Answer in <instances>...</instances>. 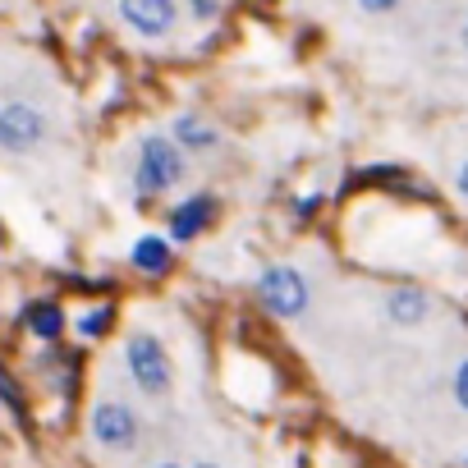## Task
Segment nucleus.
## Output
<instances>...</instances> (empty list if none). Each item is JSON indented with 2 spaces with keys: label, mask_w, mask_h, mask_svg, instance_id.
Instances as JSON below:
<instances>
[{
  "label": "nucleus",
  "mask_w": 468,
  "mask_h": 468,
  "mask_svg": "<svg viewBox=\"0 0 468 468\" xmlns=\"http://www.w3.org/2000/svg\"><path fill=\"white\" fill-rule=\"evenodd\" d=\"M188 152L175 143V138H147L143 147H138V165H133V188L143 193V197H156V193H170V188H179L184 184V175H188V161H184Z\"/></svg>",
  "instance_id": "f257e3e1"
},
{
  "label": "nucleus",
  "mask_w": 468,
  "mask_h": 468,
  "mask_svg": "<svg viewBox=\"0 0 468 468\" xmlns=\"http://www.w3.org/2000/svg\"><path fill=\"white\" fill-rule=\"evenodd\" d=\"M124 363H129V377L143 395H165L170 390V354L152 331H133L124 340Z\"/></svg>",
  "instance_id": "f03ea898"
},
{
  "label": "nucleus",
  "mask_w": 468,
  "mask_h": 468,
  "mask_svg": "<svg viewBox=\"0 0 468 468\" xmlns=\"http://www.w3.org/2000/svg\"><path fill=\"white\" fill-rule=\"evenodd\" d=\"M258 299H262V308H267L271 317L294 322V317L308 313V281H303V271H294V267H267V271L258 276Z\"/></svg>",
  "instance_id": "7ed1b4c3"
},
{
  "label": "nucleus",
  "mask_w": 468,
  "mask_h": 468,
  "mask_svg": "<svg viewBox=\"0 0 468 468\" xmlns=\"http://www.w3.org/2000/svg\"><path fill=\"white\" fill-rule=\"evenodd\" d=\"M88 427H92V441L101 450H115V454H129L138 445V436H143V422H138V413L124 399H97Z\"/></svg>",
  "instance_id": "20e7f679"
},
{
  "label": "nucleus",
  "mask_w": 468,
  "mask_h": 468,
  "mask_svg": "<svg viewBox=\"0 0 468 468\" xmlns=\"http://www.w3.org/2000/svg\"><path fill=\"white\" fill-rule=\"evenodd\" d=\"M47 143V115L28 101H5L0 106V147L5 152H33Z\"/></svg>",
  "instance_id": "39448f33"
},
{
  "label": "nucleus",
  "mask_w": 468,
  "mask_h": 468,
  "mask_svg": "<svg viewBox=\"0 0 468 468\" xmlns=\"http://www.w3.org/2000/svg\"><path fill=\"white\" fill-rule=\"evenodd\" d=\"M120 15L138 37H165L179 19L175 0H120Z\"/></svg>",
  "instance_id": "423d86ee"
},
{
  "label": "nucleus",
  "mask_w": 468,
  "mask_h": 468,
  "mask_svg": "<svg viewBox=\"0 0 468 468\" xmlns=\"http://www.w3.org/2000/svg\"><path fill=\"white\" fill-rule=\"evenodd\" d=\"M211 216H216V197L211 193H193V197H184L170 211V234L179 244H188V239H197V234L211 225Z\"/></svg>",
  "instance_id": "0eeeda50"
},
{
  "label": "nucleus",
  "mask_w": 468,
  "mask_h": 468,
  "mask_svg": "<svg viewBox=\"0 0 468 468\" xmlns=\"http://www.w3.org/2000/svg\"><path fill=\"white\" fill-rule=\"evenodd\" d=\"M427 313H431V294L418 285H395L386 294V317L395 326H418V322H427Z\"/></svg>",
  "instance_id": "6e6552de"
},
{
  "label": "nucleus",
  "mask_w": 468,
  "mask_h": 468,
  "mask_svg": "<svg viewBox=\"0 0 468 468\" xmlns=\"http://www.w3.org/2000/svg\"><path fill=\"white\" fill-rule=\"evenodd\" d=\"M170 138H175L184 152H211V147L220 143V133H216V129H211L202 115H175Z\"/></svg>",
  "instance_id": "1a4fd4ad"
},
{
  "label": "nucleus",
  "mask_w": 468,
  "mask_h": 468,
  "mask_svg": "<svg viewBox=\"0 0 468 468\" xmlns=\"http://www.w3.org/2000/svg\"><path fill=\"white\" fill-rule=\"evenodd\" d=\"M129 262L147 276H165L170 271V244L161 239V234H143V239L129 249Z\"/></svg>",
  "instance_id": "9d476101"
},
{
  "label": "nucleus",
  "mask_w": 468,
  "mask_h": 468,
  "mask_svg": "<svg viewBox=\"0 0 468 468\" xmlns=\"http://www.w3.org/2000/svg\"><path fill=\"white\" fill-rule=\"evenodd\" d=\"M28 331L37 335V340H60L65 335V313H60V303H51V299H37L33 308H28Z\"/></svg>",
  "instance_id": "9b49d317"
},
{
  "label": "nucleus",
  "mask_w": 468,
  "mask_h": 468,
  "mask_svg": "<svg viewBox=\"0 0 468 468\" xmlns=\"http://www.w3.org/2000/svg\"><path fill=\"white\" fill-rule=\"evenodd\" d=\"M74 331H79L83 340L106 335V331H111V303H106V308H92V313H83V317H74Z\"/></svg>",
  "instance_id": "f8f14e48"
},
{
  "label": "nucleus",
  "mask_w": 468,
  "mask_h": 468,
  "mask_svg": "<svg viewBox=\"0 0 468 468\" xmlns=\"http://www.w3.org/2000/svg\"><path fill=\"white\" fill-rule=\"evenodd\" d=\"M358 184H395V188H409V175L399 165H372V170H358Z\"/></svg>",
  "instance_id": "ddd939ff"
},
{
  "label": "nucleus",
  "mask_w": 468,
  "mask_h": 468,
  "mask_svg": "<svg viewBox=\"0 0 468 468\" xmlns=\"http://www.w3.org/2000/svg\"><path fill=\"white\" fill-rule=\"evenodd\" d=\"M454 399H459V409L468 413V358H463L459 372H454Z\"/></svg>",
  "instance_id": "4468645a"
},
{
  "label": "nucleus",
  "mask_w": 468,
  "mask_h": 468,
  "mask_svg": "<svg viewBox=\"0 0 468 468\" xmlns=\"http://www.w3.org/2000/svg\"><path fill=\"white\" fill-rule=\"evenodd\" d=\"M188 10H193V19H216L220 15V0H188Z\"/></svg>",
  "instance_id": "2eb2a0df"
},
{
  "label": "nucleus",
  "mask_w": 468,
  "mask_h": 468,
  "mask_svg": "<svg viewBox=\"0 0 468 468\" xmlns=\"http://www.w3.org/2000/svg\"><path fill=\"white\" fill-rule=\"evenodd\" d=\"M358 5L367 15H390V10H399V0H358Z\"/></svg>",
  "instance_id": "dca6fc26"
},
{
  "label": "nucleus",
  "mask_w": 468,
  "mask_h": 468,
  "mask_svg": "<svg viewBox=\"0 0 468 468\" xmlns=\"http://www.w3.org/2000/svg\"><path fill=\"white\" fill-rule=\"evenodd\" d=\"M317 207H322V193H308V197H303V202L294 207V216H299V220H308V216H313Z\"/></svg>",
  "instance_id": "f3484780"
},
{
  "label": "nucleus",
  "mask_w": 468,
  "mask_h": 468,
  "mask_svg": "<svg viewBox=\"0 0 468 468\" xmlns=\"http://www.w3.org/2000/svg\"><path fill=\"white\" fill-rule=\"evenodd\" d=\"M454 184H459V193H463V197H468V161H463V165H459V179H454Z\"/></svg>",
  "instance_id": "a211bd4d"
},
{
  "label": "nucleus",
  "mask_w": 468,
  "mask_h": 468,
  "mask_svg": "<svg viewBox=\"0 0 468 468\" xmlns=\"http://www.w3.org/2000/svg\"><path fill=\"white\" fill-rule=\"evenodd\" d=\"M463 47H468V19H463Z\"/></svg>",
  "instance_id": "6ab92c4d"
},
{
  "label": "nucleus",
  "mask_w": 468,
  "mask_h": 468,
  "mask_svg": "<svg viewBox=\"0 0 468 468\" xmlns=\"http://www.w3.org/2000/svg\"><path fill=\"white\" fill-rule=\"evenodd\" d=\"M197 468H216V463H197Z\"/></svg>",
  "instance_id": "aec40b11"
},
{
  "label": "nucleus",
  "mask_w": 468,
  "mask_h": 468,
  "mask_svg": "<svg viewBox=\"0 0 468 468\" xmlns=\"http://www.w3.org/2000/svg\"><path fill=\"white\" fill-rule=\"evenodd\" d=\"M161 468H179V463H161Z\"/></svg>",
  "instance_id": "412c9836"
},
{
  "label": "nucleus",
  "mask_w": 468,
  "mask_h": 468,
  "mask_svg": "<svg viewBox=\"0 0 468 468\" xmlns=\"http://www.w3.org/2000/svg\"><path fill=\"white\" fill-rule=\"evenodd\" d=\"M463 463H468V459H463Z\"/></svg>",
  "instance_id": "4be33fe9"
}]
</instances>
